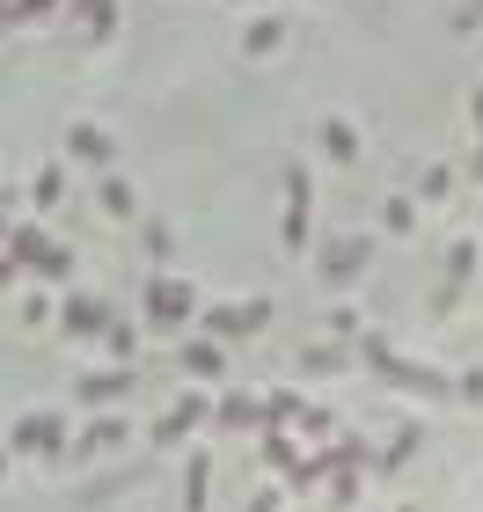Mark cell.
I'll return each instance as SVG.
<instances>
[{
	"label": "cell",
	"mask_w": 483,
	"mask_h": 512,
	"mask_svg": "<svg viewBox=\"0 0 483 512\" xmlns=\"http://www.w3.org/2000/svg\"><path fill=\"white\" fill-rule=\"evenodd\" d=\"M66 22H81L88 44H110L118 37V0H66Z\"/></svg>",
	"instance_id": "6da1fadb"
},
{
	"label": "cell",
	"mask_w": 483,
	"mask_h": 512,
	"mask_svg": "<svg viewBox=\"0 0 483 512\" xmlns=\"http://www.w3.org/2000/svg\"><path fill=\"white\" fill-rule=\"evenodd\" d=\"M66 154H74L81 169H110V161H118V147H110L103 125H66Z\"/></svg>",
	"instance_id": "7a4b0ae2"
},
{
	"label": "cell",
	"mask_w": 483,
	"mask_h": 512,
	"mask_svg": "<svg viewBox=\"0 0 483 512\" xmlns=\"http://www.w3.org/2000/svg\"><path fill=\"white\" fill-rule=\"evenodd\" d=\"M103 213H110V220H132V183H125L118 169H103Z\"/></svg>",
	"instance_id": "3957f363"
},
{
	"label": "cell",
	"mask_w": 483,
	"mask_h": 512,
	"mask_svg": "<svg viewBox=\"0 0 483 512\" xmlns=\"http://www.w3.org/2000/svg\"><path fill=\"white\" fill-rule=\"evenodd\" d=\"M52 8H59V0H15V22H44Z\"/></svg>",
	"instance_id": "277c9868"
}]
</instances>
